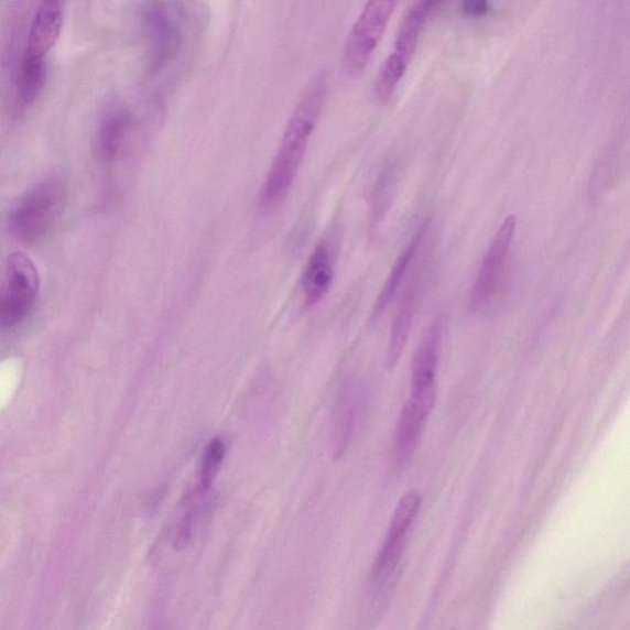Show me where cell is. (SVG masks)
Returning a JSON list of instances; mask_svg holds the SVG:
<instances>
[{"instance_id":"cell-1","label":"cell","mask_w":630,"mask_h":630,"mask_svg":"<svg viewBox=\"0 0 630 630\" xmlns=\"http://www.w3.org/2000/svg\"><path fill=\"white\" fill-rule=\"evenodd\" d=\"M325 91H327L325 80H315L293 112L275 160L270 166L264 188H262V206L274 207L282 203L290 193L303 156L306 154L315 123L318 121Z\"/></svg>"},{"instance_id":"cell-2","label":"cell","mask_w":630,"mask_h":630,"mask_svg":"<svg viewBox=\"0 0 630 630\" xmlns=\"http://www.w3.org/2000/svg\"><path fill=\"white\" fill-rule=\"evenodd\" d=\"M66 196V183L59 175L45 177L20 199L10 214V232L25 243H33L44 237L57 222Z\"/></svg>"},{"instance_id":"cell-3","label":"cell","mask_w":630,"mask_h":630,"mask_svg":"<svg viewBox=\"0 0 630 630\" xmlns=\"http://www.w3.org/2000/svg\"><path fill=\"white\" fill-rule=\"evenodd\" d=\"M437 2H417L408 9L398 29L395 45L390 56L382 63L374 83L378 99L387 101L405 76L417 46L420 34Z\"/></svg>"},{"instance_id":"cell-4","label":"cell","mask_w":630,"mask_h":630,"mask_svg":"<svg viewBox=\"0 0 630 630\" xmlns=\"http://www.w3.org/2000/svg\"><path fill=\"white\" fill-rule=\"evenodd\" d=\"M392 0L369 2L357 18L343 54V66L350 75H359L374 54L395 9Z\"/></svg>"},{"instance_id":"cell-5","label":"cell","mask_w":630,"mask_h":630,"mask_svg":"<svg viewBox=\"0 0 630 630\" xmlns=\"http://www.w3.org/2000/svg\"><path fill=\"white\" fill-rule=\"evenodd\" d=\"M142 23L149 42V65L153 73L171 66L181 54L183 29L173 4L154 2L144 6Z\"/></svg>"},{"instance_id":"cell-6","label":"cell","mask_w":630,"mask_h":630,"mask_svg":"<svg viewBox=\"0 0 630 630\" xmlns=\"http://www.w3.org/2000/svg\"><path fill=\"white\" fill-rule=\"evenodd\" d=\"M8 274V287L0 292V327L3 328H12L28 317L40 286L37 269L23 253L9 257Z\"/></svg>"},{"instance_id":"cell-7","label":"cell","mask_w":630,"mask_h":630,"mask_svg":"<svg viewBox=\"0 0 630 630\" xmlns=\"http://www.w3.org/2000/svg\"><path fill=\"white\" fill-rule=\"evenodd\" d=\"M420 503H422V497L414 490L406 492L398 502L372 572V585L376 590L382 589L390 583L398 571L405 551L409 531L417 517Z\"/></svg>"},{"instance_id":"cell-8","label":"cell","mask_w":630,"mask_h":630,"mask_svg":"<svg viewBox=\"0 0 630 630\" xmlns=\"http://www.w3.org/2000/svg\"><path fill=\"white\" fill-rule=\"evenodd\" d=\"M518 220L513 215L503 219L496 237L482 259L478 275L470 292V309L478 312L488 306L493 293L497 292L503 270H506Z\"/></svg>"},{"instance_id":"cell-9","label":"cell","mask_w":630,"mask_h":630,"mask_svg":"<svg viewBox=\"0 0 630 630\" xmlns=\"http://www.w3.org/2000/svg\"><path fill=\"white\" fill-rule=\"evenodd\" d=\"M360 413L361 394L359 388L351 382L344 384L338 397H336L333 412L332 446L336 458L341 457L348 449Z\"/></svg>"},{"instance_id":"cell-10","label":"cell","mask_w":630,"mask_h":630,"mask_svg":"<svg viewBox=\"0 0 630 630\" xmlns=\"http://www.w3.org/2000/svg\"><path fill=\"white\" fill-rule=\"evenodd\" d=\"M63 25V4L57 0H47L37 8L33 24L30 26L25 52L46 58L55 46Z\"/></svg>"},{"instance_id":"cell-11","label":"cell","mask_w":630,"mask_h":630,"mask_svg":"<svg viewBox=\"0 0 630 630\" xmlns=\"http://www.w3.org/2000/svg\"><path fill=\"white\" fill-rule=\"evenodd\" d=\"M439 348L441 327L438 323H435L424 336L414 357L411 390H437Z\"/></svg>"},{"instance_id":"cell-12","label":"cell","mask_w":630,"mask_h":630,"mask_svg":"<svg viewBox=\"0 0 630 630\" xmlns=\"http://www.w3.org/2000/svg\"><path fill=\"white\" fill-rule=\"evenodd\" d=\"M430 412L412 402L406 401L399 416L394 456L399 467L406 466L415 453L420 437H422Z\"/></svg>"},{"instance_id":"cell-13","label":"cell","mask_w":630,"mask_h":630,"mask_svg":"<svg viewBox=\"0 0 630 630\" xmlns=\"http://www.w3.org/2000/svg\"><path fill=\"white\" fill-rule=\"evenodd\" d=\"M132 128L129 110L115 109L105 117L98 133V150L105 163L117 161L124 150Z\"/></svg>"},{"instance_id":"cell-14","label":"cell","mask_w":630,"mask_h":630,"mask_svg":"<svg viewBox=\"0 0 630 630\" xmlns=\"http://www.w3.org/2000/svg\"><path fill=\"white\" fill-rule=\"evenodd\" d=\"M333 278L334 265L330 250L328 246L321 245L314 250L302 279L304 298L311 306L327 295Z\"/></svg>"},{"instance_id":"cell-15","label":"cell","mask_w":630,"mask_h":630,"mask_svg":"<svg viewBox=\"0 0 630 630\" xmlns=\"http://www.w3.org/2000/svg\"><path fill=\"white\" fill-rule=\"evenodd\" d=\"M46 78V59L24 52L17 76V97L21 107L33 105L44 89Z\"/></svg>"},{"instance_id":"cell-16","label":"cell","mask_w":630,"mask_h":630,"mask_svg":"<svg viewBox=\"0 0 630 630\" xmlns=\"http://www.w3.org/2000/svg\"><path fill=\"white\" fill-rule=\"evenodd\" d=\"M428 224H425L422 228L417 230V233L412 238L411 243H409L403 251L402 256L399 257L395 267L393 268L390 278H388L385 286L383 287L380 297H378L376 306L372 313V319H378L381 314L391 303L394 293L405 275L409 267H411L412 261L417 253L420 245H422L423 238L425 237Z\"/></svg>"},{"instance_id":"cell-17","label":"cell","mask_w":630,"mask_h":630,"mask_svg":"<svg viewBox=\"0 0 630 630\" xmlns=\"http://www.w3.org/2000/svg\"><path fill=\"white\" fill-rule=\"evenodd\" d=\"M414 315V297L409 293L399 307L392 324L390 344H388L387 363L393 367L401 359L409 333H411Z\"/></svg>"},{"instance_id":"cell-18","label":"cell","mask_w":630,"mask_h":630,"mask_svg":"<svg viewBox=\"0 0 630 630\" xmlns=\"http://www.w3.org/2000/svg\"><path fill=\"white\" fill-rule=\"evenodd\" d=\"M227 456V445L222 438L209 441L199 466L197 489L207 492L214 486Z\"/></svg>"},{"instance_id":"cell-19","label":"cell","mask_w":630,"mask_h":630,"mask_svg":"<svg viewBox=\"0 0 630 630\" xmlns=\"http://www.w3.org/2000/svg\"><path fill=\"white\" fill-rule=\"evenodd\" d=\"M464 13L470 17L485 15L490 12V4L487 0H470L461 6Z\"/></svg>"}]
</instances>
